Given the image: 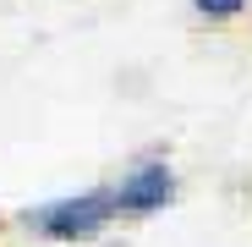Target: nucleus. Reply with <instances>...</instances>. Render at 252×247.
Wrapping results in <instances>:
<instances>
[{
    "mask_svg": "<svg viewBox=\"0 0 252 247\" xmlns=\"http://www.w3.org/2000/svg\"><path fill=\"white\" fill-rule=\"evenodd\" d=\"M115 220V198L110 187H82V192H66V198H44V203H28L22 209V225L38 236V242H61V247H77V242H99Z\"/></svg>",
    "mask_w": 252,
    "mask_h": 247,
    "instance_id": "f257e3e1",
    "label": "nucleus"
},
{
    "mask_svg": "<svg viewBox=\"0 0 252 247\" xmlns=\"http://www.w3.org/2000/svg\"><path fill=\"white\" fill-rule=\"evenodd\" d=\"M115 198V220H154L176 203V165L164 154H143L121 171V181H110Z\"/></svg>",
    "mask_w": 252,
    "mask_h": 247,
    "instance_id": "f03ea898",
    "label": "nucleus"
},
{
    "mask_svg": "<svg viewBox=\"0 0 252 247\" xmlns=\"http://www.w3.org/2000/svg\"><path fill=\"white\" fill-rule=\"evenodd\" d=\"M247 6H252V0H192V11H197L203 22H236Z\"/></svg>",
    "mask_w": 252,
    "mask_h": 247,
    "instance_id": "7ed1b4c3",
    "label": "nucleus"
},
{
    "mask_svg": "<svg viewBox=\"0 0 252 247\" xmlns=\"http://www.w3.org/2000/svg\"><path fill=\"white\" fill-rule=\"evenodd\" d=\"M99 247H132V242H99Z\"/></svg>",
    "mask_w": 252,
    "mask_h": 247,
    "instance_id": "20e7f679",
    "label": "nucleus"
}]
</instances>
